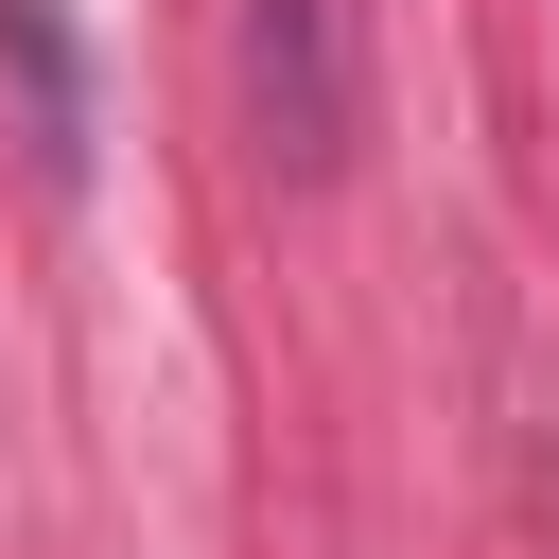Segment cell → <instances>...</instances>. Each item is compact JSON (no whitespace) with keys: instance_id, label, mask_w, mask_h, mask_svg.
I'll return each instance as SVG.
<instances>
[]
</instances>
